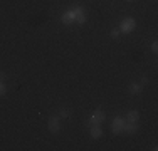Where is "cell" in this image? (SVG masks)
<instances>
[{
  "instance_id": "cell-1",
  "label": "cell",
  "mask_w": 158,
  "mask_h": 151,
  "mask_svg": "<svg viewBox=\"0 0 158 151\" xmlns=\"http://www.w3.org/2000/svg\"><path fill=\"white\" fill-rule=\"evenodd\" d=\"M135 27H136V20H135L133 17H126L121 20V24H119V32L121 34H131L135 30Z\"/></svg>"
},
{
  "instance_id": "cell-2",
  "label": "cell",
  "mask_w": 158,
  "mask_h": 151,
  "mask_svg": "<svg viewBox=\"0 0 158 151\" xmlns=\"http://www.w3.org/2000/svg\"><path fill=\"white\" fill-rule=\"evenodd\" d=\"M47 128L52 134H57L61 131V118L59 116H51L47 121Z\"/></svg>"
},
{
  "instance_id": "cell-3",
  "label": "cell",
  "mask_w": 158,
  "mask_h": 151,
  "mask_svg": "<svg viewBox=\"0 0 158 151\" xmlns=\"http://www.w3.org/2000/svg\"><path fill=\"white\" fill-rule=\"evenodd\" d=\"M125 123H126V119H123L121 116H116V118L111 121V131H113L114 134H119V133L123 131Z\"/></svg>"
},
{
  "instance_id": "cell-4",
  "label": "cell",
  "mask_w": 158,
  "mask_h": 151,
  "mask_svg": "<svg viewBox=\"0 0 158 151\" xmlns=\"http://www.w3.org/2000/svg\"><path fill=\"white\" fill-rule=\"evenodd\" d=\"M104 119H106V112L103 109H96L91 114V118H89V124H101Z\"/></svg>"
},
{
  "instance_id": "cell-5",
  "label": "cell",
  "mask_w": 158,
  "mask_h": 151,
  "mask_svg": "<svg viewBox=\"0 0 158 151\" xmlns=\"http://www.w3.org/2000/svg\"><path fill=\"white\" fill-rule=\"evenodd\" d=\"M61 20L64 25H73L74 22H76V15H74V10H66V12H62L61 15Z\"/></svg>"
},
{
  "instance_id": "cell-6",
  "label": "cell",
  "mask_w": 158,
  "mask_h": 151,
  "mask_svg": "<svg viewBox=\"0 0 158 151\" xmlns=\"http://www.w3.org/2000/svg\"><path fill=\"white\" fill-rule=\"evenodd\" d=\"M74 15H76V22H77V24H84V22H86V18H88V17H86V10H84V7H81V5H76V7H74Z\"/></svg>"
},
{
  "instance_id": "cell-7",
  "label": "cell",
  "mask_w": 158,
  "mask_h": 151,
  "mask_svg": "<svg viewBox=\"0 0 158 151\" xmlns=\"http://www.w3.org/2000/svg\"><path fill=\"white\" fill-rule=\"evenodd\" d=\"M138 131V123H125L123 126V133H128V134H135Z\"/></svg>"
},
{
  "instance_id": "cell-8",
  "label": "cell",
  "mask_w": 158,
  "mask_h": 151,
  "mask_svg": "<svg viewBox=\"0 0 158 151\" xmlns=\"http://www.w3.org/2000/svg\"><path fill=\"white\" fill-rule=\"evenodd\" d=\"M103 136V129L99 124H91V138L93 139H99Z\"/></svg>"
},
{
  "instance_id": "cell-9",
  "label": "cell",
  "mask_w": 158,
  "mask_h": 151,
  "mask_svg": "<svg viewBox=\"0 0 158 151\" xmlns=\"http://www.w3.org/2000/svg\"><path fill=\"white\" fill-rule=\"evenodd\" d=\"M126 121L128 123H138L140 121V112L138 111H128V114H126Z\"/></svg>"
},
{
  "instance_id": "cell-10",
  "label": "cell",
  "mask_w": 158,
  "mask_h": 151,
  "mask_svg": "<svg viewBox=\"0 0 158 151\" xmlns=\"http://www.w3.org/2000/svg\"><path fill=\"white\" fill-rule=\"evenodd\" d=\"M141 91H143L141 84H138V82H131V84H130V92L131 94H140Z\"/></svg>"
},
{
  "instance_id": "cell-11",
  "label": "cell",
  "mask_w": 158,
  "mask_h": 151,
  "mask_svg": "<svg viewBox=\"0 0 158 151\" xmlns=\"http://www.w3.org/2000/svg\"><path fill=\"white\" fill-rule=\"evenodd\" d=\"M69 116H71V111H69V109H66V108L61 109V112H59V118H61V119H67Z\"/></svg>"
},
{
  "instance_id": "cell-12",
  "label": "cell",
  "mask_w": 158,
  "mask_h": 151,
  "mask_svg": "<svg viewBox=\"0 0 158 151\" xmlns=\"http://www.w3.org/2000/svg\"><path fill=\"white\" fill-rule=\"evenodd\" d=\"M5 92H7V86L3 84V81H0V97L5 96Z\"/></svg>"
},
{
  "instance_id": "cell-13",
  "label": "cell",
  "mask_w": 158,
  "mask_h": 151,
  "mask_svg": "<svg viewBox=\"0 0 158 151\" xmlns=\"http://www.w3.org/2000/svg\"><path fill=\"white\" fill-rule=\"evenodd\" d=\"M119 34H121V32H119V29H113V30H111V37H113V39L119 37Z\"/></svg>"
},
{
  "instance_id": "cell-14",
  "label": "cell",
  "mask_w": 158,
  "mask_h": 151,
  "mask_svg": "<svg viewBox=\"0 0 158 151\" xmlns=\"http://www.w3.org/2000/svg\"><path fill=\"white\" fill-rule=\"evenodd\" d=\"M140 84H141V86H146V84H148V77H146V76H143V77H141V82H140Z\"/></svg>"
},
{
  "instance_id": "cell-15",
  "label": "cell",
  "mask_w": 158,
  "mask_h": 151,
  "mask_svg": "<svg viewBox=\"0 0 158 151\" xmlns=\"http://www.w3.org/2000/svg\"><path fill=\"white\" fill-rule=\"evenodd\" d=\"M152 51L155 52V54L158 52V44H156V42H153V44H152Z\"/></svg>"
},
{
  "instance_id": "cell-16",
  "label": "cell",
  "mask_w": 158,
  "mask_h": 151,
  "mask_svg": "<svg viewBox=\"0 0 158 151\" xmlns=\"http://www.w3.org/2000/svg\"><path fill=\"white\" fill-rule=\"evenodd\" d=\"M5 79V72H0V81H3Z\"/></svg>"
},
{
  "instance_id": "cell-17",
  "label": "cell",
  "mask_w": 158,
  "mask_h": 151,
  "mask_svg": "<svg viewBox=\"0 0 158 151\" xmlns=\"http://www.w3.org/2000/svg\"><path fill=\"white\" fill-rule=\"evenodd\" d=\"M126 2H133V0H126Z\"/></svg>"
}]
</instances>
